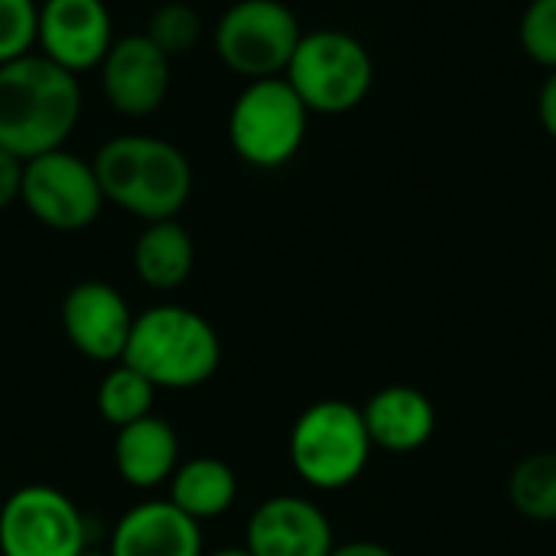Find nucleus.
<instances>
[{
	"instance_id": "obj_1",
	"label": "nucleus",
	"mask_w": 556,
	"mask_h": 556,
	"mask_svg": "<svg viewBox=\"0 0 556 556\" xmlns=\"http://www.w3.org/2000/svg\"><path fill=\"white\" fill-rule=\"evenodd\" d=\"M81 121L78 75L39 52L0 65V147L23 163L65 147Z\"/></svg>"
},
{
	"instance_id": "obj_2",
	"label": "nucleus",
	"mask_w": 556,
	"mask_h": 556,
	"mask_svg": "<svg viewBox=\"0 0 556 556\" xmlns=\"http://www.w3.org/2000/svg\"><path fill=\"white\" fill-rule=\"evenodd\" d=\"M91 166L104 202L143 225L179 218L195 186L189 156L173 140L153 134H121L104 140L91 156Z\"/></svg>"
},
{
	"instance_id": "obj_3",
	"label": "nucleus",
	"mask_w": 556,
	"mask_h": 556,
	"mask_svg": "<svg viewBox=\"0 0 556 556\" xmlns=\"http://www.w3.org/2000/svg\"><path fill=\"white\" fill-rule=\"evenodd\" d=\"M121 362L140 371L156 391H192L215 378L222 339L202 313L160 303L134 316Z\"/></svg>"
},
{
	"instance_id": "obj_4",
	"label": "nucleus",
	"mask_w": 556,
	"mask_h": 556,
	"mask_svg": "<svg viewBox=\"0 0 556 556\" xmlns=\"http://www.w3.org/2000/svg\"><path fill=\"white\" fill-rule=\"evenodd\" d=\"M290 466L319 492H339L362 479L371 459V437L362 407L329 397L309 404L290 430Z\"/></svg>"
},
{
	"instance_id": "obj_5",
	"label": "nucleus",
	"mask_w": 556,
	"mask_h": 556,
	"mask_svg": "<svg viewBox=\"0 0 556 556\" xmlns=\"http://www.w3.org/2000/svg\"><path fill=\"white\" fill-rule=\"evenodd\" d=\"M283 78L309 114H349L368 98L375 85V62L365 42L352 33L313 29L300 36Z\"/></svg>"
},
{
	"instance_id": "obj_6",
	"label": "nucleus",
	"mask_w": 556,
	"mask_h": 556,
	"mask_svg": "<svg viewBox=\"0 0 556 556\" xmlns=\"http://www.w3.org/2000/svg\"><path fill=\"white\" fill-rule=\"evenodd\" d=\"M309 130V108L283 75L248 81L228 111V143L248 166H287Z\"/></svg>"
},
{
	"instance_id": "obj_7",
	"label": "nucleus",
	"mask_w": 556,
	"mask_h": 556,
	"mask_svg": "<svg viewBox=\"0 0 556 556\" xmlns=\"http://www.w3.org/2000/svg\"><path fill=\"white\" fill-rule=\"evenodd\" d=\"M300 20L283 0H235L215 23L222 65L244 81L277 78L300 46Z\"/></svg>"
},
{
	"instance_id": "obj_8",
	"label": "nucleus",
	"mask_w": 556,
	"mask_h": 556,
	"mask_svg": "<svg viewBox=\"0 0 556 556\" xmlns=\"http://www.w3.org/2000/svg\"><path fill=\"white\" fill-rule=\"evenodd\" d=\"M20 202L39 225L52 231H81L98 222L104 192L91 160L59 147L23 163Z\"/></svg>"
},
{
	"instance_id": "obj_9",
	"label": "nucleus",
	"mask_w": 556,
	"mask_h": 556,
	"mask_svg": "<svg viewBox=\"0 0 556 556\" xmlns=\"http://www.w3.org/2000/svg\"><path fill=\"white\" fill-rule=\"evenodd\" d=\"M81 508L52 485H23L0 505V556H81Z\"/></svg>"
},
{
	"instance_id": "obj_10",
	"label": "nucleus",
	"mask_w": 556,
	"mask_h": 556,
	"mask_svg": "<svg viewBox=\"0 0 556 556\" xmlns=\"http://www.w3.org/2000/svg\"><path fill=\"white\" fill-rule=\"evenodd\" d=\"M114 46V23L104 0H42L36 16V52L59 68L81 75L104 62Z\"/></svg>"
},
{
	"instance_id": "obj_11",
	"label": "nucleus",
	"mask_w": 556,
	"mask_h": 556,
	"mask_svg": "<svg viewBox=\"0 0 556 556\" xmlns=\"http://www.w3.org/2000/svg\"><path fill=\"white\" fill-rule=\"evenodd\" d=\"M101 72L104 101L124 117H150L163 108L173 81V59L156 49L147 33L114 39Z\"/></svg>"
},
{
	"instance_id": "obj_12",
	"label": "nucleus",
	"mask_w": 556,
	"mask_h": 556,
	"mask_svg": "<svg viewBox=\"0 0 556 556\" xmlns=\"http://www.w3.org/2000/svg\"><path fill=\"white\" fill-rule=\"evenodd\" d=\"M134 313L124 293L104 280H81L62 300V329L68 345L101 365H117L130 339Z\"/></svg>"
},
{
	"instance_id": "obj_13",
	"label": "nucleus",
	"mask_w": 556,
	"mask_h": 556,
	"mask_svg": "<svg viewBox=\"0 0 556 556\" xmlns=\"http://www.w3.org/2000/svg\"><path fill=\"white\" fill-rule=\"evenodd\" d=\"M332 547V521L303 495H274L248 518L244 551L251 556H329Z\"/></svg>"
},
{
	"instance_id": "obj_14",
	"label": "nucleus",
	"mask_w": 556,
	"mask_h": 556,
	"mask_svg": "<svg viewBox=\"0 0 556 556\" xmlns=\"http://www.w3.org/2000/svg\"><path fill=\"white\" fill-rule=\"evenodd\" d=\"M111 556H205L199 521L182 515L169 498L134 505L111 534Z\"/></svg>"
},
{
	"instance_id": "obj_15",
	"label": "nucleus",
	"mask_w": 556,
	"mask_h": 556,
	"mask_svg": "<svg viewBox=\"0 0 556 556\" xmlns=\"http://www.w3.org/2000/svg\"><path fill=\"white\" fill-rule=\"evenodd\" d=\"M371 446L384 453H417L430 443L437 430V407L433 401L410 388V384H391L368 397L362 407Z\"/></svg>"
},
{
	"instance_id": "obj_16",
	"label": "nucleus",
	"mask_w": 556,
	"mask_h": 556,
	"mask_svg": "<svg viewBox=\"0 0 556 556\" xmlns=\"http://www.w3.org/2000/svg\"><path fill=\"white\" fill-rule=\"evenodd\" d=\"M179 463V437L173 424L156 414L121 427L114 437V469L130 489L150 492L169 485Z\"/></svg>"
},
{
	"instance_id": "obj_17",
	"label": "nucleus",
	"mask_w": 556,
	"mask_h": 556,
	"mask_svg": "<svg viewBox=\"0 0 556 556\" xmlns=\"http://www.w3.org/2000/svg\"><path fill=\"white\" fill-rule=\"evenodd\" d=\"M195 267V241L176 218L150 222L134 241V270L156 293L179 290Z\"/></svg>"
},
{
	"instance_id": "obj_18",
	"label": "nucleus",
	"mask_w": 556,
	"mask_h": 556,
	"mask_svg": "<svg viewBox=\"0 0 556 556\" xmlns=\"http://www.w3.org/2000/svg\"><path fill=\"white\" fill-rule=\"evenodd\" d=\"M238 498V472L218 456H192L169 479V502L192 521H215Z\"/></svg>"
},
{
	"instance_id": "obj_19",
	"label": "nucleus",
	"mask_w": 556,
	"mask_h": 556,
	"mask_svg": "<svg viewBox=\"0 0 556 556\" xmlns=\"http://www.w3.org/2000/svg\"><path fill=\"white\" fill-rule=\"evenodd\" d=\"M508 498L518 515L538 525H554L556 521V453H531L525 456L511 479H508Z\"/></svg>"
},
{
	"instance_id": "obj_20",
	"label": "nucleus",
	"mask_w": 556,
	"mask_h": 556,
	"mask_svg": "<svg viewBox=\"0 0 556 556\" xmlns=\"http://www.w3.org/2000/svg\"><path fill=\"white\" fill-rule=\"evenodd\" d=\"M153 401H156V388L124 362H117L98 384V414L117 430L150 417Z\"/></svg>"
},
{
	"instance_id": "obj_21",
	"label": "nucleus",
	"mask_w": 556,
	"mask_h": 556,
	"mask_svg": "<svg viewBox=\"0 0 556 556\" xmlns=\"http://www.w3.org/2000/svg\"><path fill=\"white\" fill-rule=\"evenodd\" d=\"M160 52H166L169 59L176 55H186L199 46L202 39V16L195 13V7L182 3V0H169V3H160L150 20H147V29H143Z\"/></svg>"
},
{
	"instance_id": "obj_22",
	"label": "nucleus",
	"mask_w": 556,
	"mask_h": 556,
	"mask_svg": "<svg viewBox=\"0 0 556 556\" xmlns=\"http://www.w3.org/2000/svg\"><path fill=\"white\" fill-rule=\"evenodd\" d=\"M521 49L541 68H556V0H531L518 26Z\"/></svg>"
},
{
	"instance_id": "obj_23",
	"label": "nucleus",
	"mask_w": 556,
	"mask_h": 556,
	"mask_svg": "<svg viewBox=\"0 0 556 556\" xmlns=\"http://www.w3.org/2000/svg\"><path fill=\"white\" fill-rule=\"evenodd\" d=\"M36 0H0V65L36 52Z\"/></svg>"
},
{
	"instance_id": "obj_24",
	"label": "nucleus",
	"mask_w": 556,
	"mask_h": 556,
	"mask_svg": "<svg viewBox=\"0 0 556 556\" xmlns=\"http://www.w3.org/2000/svg\"><path fill=\"white\" fill-rule=\"evenodd\" d=\"M20 186H23V160L0 147V212L20 202Z\"/></svg>"
},
{
	"instance_id": "obj_25",
	"label": "nucleus",
	"mask_w": 556,
	"mask_h": 556,
	"mask_svg": "<svg viewBox=\"0 0 556 556\" xmlns=\"http://www.w3.org/2000/svg\"><path fill=\"white\" fill-rule=\"evenodd\" d=\"M538 117H541V127L556 140V68L544 78V85H541V94H538Z\"/></svg>"
},
{
	"instance_id": "obj_26",
	"label": "nucleus",
	"mask_w": 556,
	"mask_h": 556,
	"mask_svg": "<svg viewBox=\"0 0 556 556\" xmlns=\"http://www.w3.org/2000/svg\"><path fill=\"white\" fill-rule=\"evenodd\" d=\"M329 556H397L391 547L378 544V541H349V544H336Z\"/></svg>"
},
{
	"instance_id": "obj_27",
	"label": "nucleus",
	"mask_w": 556,
	"mask_h": 556,
	"mask_svg": "<svg viewBox=\"0 0 556 556\" xmlns=\"http://www.w3.org/2000/svg\"><path fill=\"white\" fill-rule=\"evenodd\" d=\"M208 556H251L244 547H225V551H215V554Z\"/></svg>"
},
{
	"instance_id": "obj_28",
	"label": "nucleus",
	"mask_w": 556,
	"mask_h": 556,
	"mask_svg": "<svg viewBox=\"0 0 556 556\" xmlns=\"http://www.w3.org/2000/svg\"><path fill=\"white\" fill-rule=\"evenodd\" d=\"M81 556H111V554H108V551H104V554H101V551H85Z\"/></svg>"
}]
</instances>
